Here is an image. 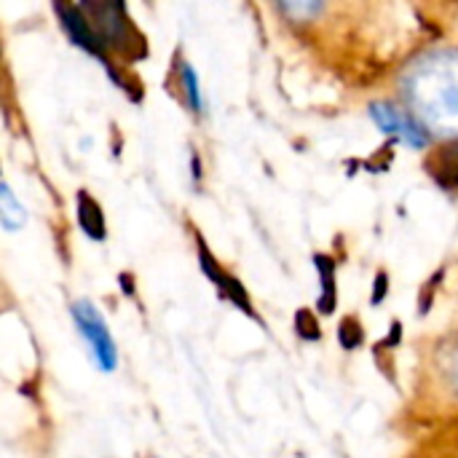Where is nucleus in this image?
Masks as SVG:
<instances>
[{
	"instance_id": "obj_11",
	"label": "nucleus",
	"mask_w": 458,
	"mask_h": 458,
	"mask_svg": "<svg viewBox=\"0 0 458 458\" xmlns=\"http://www.w3.org/2000/svg\"><path fill=\"white\" fill-rule=\"evenodd\" d=\"M338 341H341V346L344 349H357V346H362V341H365V330L360 327V322L357 319H344L341 325H338Z\"/></svg>"
},
{
	"instance_id": "obj_16",
	"label": "nucleus",
	"mask_w": 458,
	"mask_h": 458,
	"mask_svg": "<svg viewBox=\"0 0 458 458\" xmlns=\"http://www.w3.org/2000/svg\"><path fill=\"white\" fill-rule=\"evenodd\" d=\"M456 370H458V360H456Z\"/></svg>"
},
{
	"instance_id": "obj_8",
	"label": "nucleus",
	"mask_w": 458,
	"mask_h": 458,
	"mask_svg": "<svg viewBox=\"0 0 458 458\" xmlns=\"http://www.w3.org/2000/svg\"><path fill=\"white\" fill-rule=\"evenodd\" d=\"M314 266L319 271V284H322V293H319V314L330 317L335 311V303H338V290H335V260L330 255H314Z\"/></svg>"
},
{
	"instance_id": "obj_5",
	"label": "nucleus",
	"mask_w": 458,
	"mask_h": 458,
	"mask_svg": "<svg viewBox=\"0 0 458 458\" xmlns=\"http://www.w3.org/2000/svg\"><path fill=\"white\" fill-rule=\"evenodd\" d=\"M196 247H199V263H201V271L207 274V279L220 290V295L228 301V303H233L236 309H242L247 317H258L255 314V309H252V303H250V295H247V290H244V284L233 276V274H228L217 260H215V255L209 252V247H207V242L196 233Z\"/></svg>"
},
{
	"instance_id": "obj_6",
	"label": "nucleus",
	"mask_w": 458,
	"mask_h": 458,
	"mask_svg": "<svg viewBox=\"0 0 458 458\" xmlns=\"http://www.w3.org/2000/svg\"><path fill=\"white\" fill-rule=\"evenodd\" d=\"M54 11L59 13V21H62L64 32L70 35V40H72L78 48H83L86 54L99 56L102 64H107L105 46H102V40H99V35H97L91 19L86 16V11H83L81 5H72V3H56Z\"/></svg>"
},
{
	"instance_id": "obj_1",
	"label": "nucleus",
	"mask_w": 458,
	"mask_h": 458,
	"mask_svg": "<svg viewBox=\"0 0 458 458\" xmlns=\"http://www.w3.org/2000/svg\"><path fill=\"white\" fill-rule=\"evenodd\" d=\"M403 89L427 129L458 134V51H437L416 62Z\"/></svg>"
},
{
	"instance_id": "obj_14",
	"label": "nucleus",
	"mask_w": 458,
	"mask_h": 458,
	"mask_svg": "<svg viewBox=\"0 0 458 458\" xmlns=\"http://www.w3.org/2000/svg\"><path fill=\"white\" fill-rule=\"evenodd\" d=\"M386 293H389V276L381 271V274L376 276V287H373V306H378V303L386 298Z\"/></svg>"
},
{
	"instance_id": "obj_4",
	"label": "nucleus",
	"mask_w": 458,
	"mask_h": 458,
	"mask_svg": "<svg viewBox=\"0 0 458 458\" xmlns=\"http://www.w3.org/2000/svg\"><path fill=\"white\" fill-rule=\"evenodd\" d=\"M370 118L376 121V126L384 131V134H392L397 140H403L405 145L421 150L429 145V129L411 113H400L397 107L392 105H384V102H373L370 105Z\"/></svg>"
},
{
	"instance_id": "obj_2",
	"label": "nucleus",
	"mask_w": 458,
	"mask_h": 458,
	"mask_svg": "<svg viewBox=\"0 0 458 458\" xmlns=\"http://www.w3.org/2000/svg\"><path fill=\"white\" fill-rule=\"evenodd\" d=\"M81 8L91 19V24H94V30H97L105 48L118 51L131 62L148 56L145 35L134 27V21H131L123 3H83Z\"/></svg>"
},
{
	"instance_id": "obj_12",
	"label": "nucleus",
	"mask_w": 458,
	"mask_h": 458,
	"mask_svg": "<svg viewBox=\"0 0 458 458\" xmlns=\"http://www.w3.org/2000/svg\"><path fill=\"white\" fill-rule=\"evenodd\" d=\"M295 330H298V335L303 341H311V344L322 338V327H319L317 317L311 311H306V309L295 314Z\"/></svg>"
},
{
	"instance_id": "obj_13",
	"label": "nucleus",
	"mask_w": 458,
	"mask_h": 458,
	"mask_svg": "<svg viewBox=\"0 0 458 458\" xmlns=\"http://www.w3.org/2000/svg\"><path fill=\"white\" fill-rule=\"evenodd\" d=\"M279 11H284V13H293V16H298V19H306V16H311V13H319L325 5L322 3H282V5H276Z\"/></svg>"
},
{
	"instance_id": "obj_9",
	"label": "nucleus",
	"mask_w": 458,
	"mask_h": 458,
	"mask_svg": "<svg viewBox=\"0 0 458 458\" xmlns=\"http://www.w3.org/2000/svg\"><path fill=\"white\" fill-rule=\"evenodd\" d=\"M0 223L5 231H19L27 223V209L21 207V201L16 199L8 182L0 185Z\"/></svg>"
},
{
	"instance_id": "obj_3",
	"label": "nucleus",
	"mask_w": 458,
	"mask_h": 458,
	"mask_svg": "<svg viewBox=\"0 0 458 458\" xmlns=\"http://www.w3.org/2000/svg\"><path fill=\"white\" fill-rule=\"evenodd\" d=\"M72 319H75V325H78L83 341L89 344V349H91V354H94L99 370L113 373L115 365H118V352H115L113 335H110V330H107L102 314H99L89 301H81V303L72 306Z\"/></svg>"
},
{
	"instance_id": "obj_7",
	"label": "nucleus",
	"mask_w": 458,
	"mask_h": 458,
	"mask_svg": "<svg viewBox=\"0 0 458 458\" xmlns=\"http://www.w3.org/2000/svg\"><path fill=\"white\" fill-rule=\"evenodd\" d=\"M78 223L83 228V233L91 242H102L107 236V225H105V212L99 207V201L94 196H89L86 191L78 193Z\"/></svg>"
},
{
	"instance_id": "obj_10",
	"label": "nucleus",
	"mask_w": 458,
	"mask_h": 458,
	"mask_svg": "<svg viewBox=\"0 0 458 458\" xmlns=\"http://www.w3.org/2000/svg\"><path fill=\"white\" fill-rule=\"evenodd\" d=\"M180 83H182L188 107L193 113H201L204 110V97H201V89H199V75H196L191 62H180Z\"/></svg>"
},
{
	"instance_id": "obj_15",
	"label": "nucleus",
	"mask_w": 458,
	"mask_h": 458,
	"mask_svg": "<svg viewBox=\"0 0 458 458\" xmlns=\"http://www.w3.org/2000/svg\"><path fill=\"white\" fill-rule=\"evenodd\" d=\"M400 338H403V325H400V322H394V325H392V333H389L381 344H384V346H389V349H394V346L400 344Z\"/></svg>"
}]
</instances>
